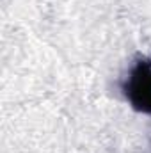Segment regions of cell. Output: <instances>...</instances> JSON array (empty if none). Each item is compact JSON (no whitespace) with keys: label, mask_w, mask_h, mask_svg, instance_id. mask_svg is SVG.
I'll list each match as a JSON object with an SVG mask.
<instances>
[{"label":"cell","mask_w":151,"mask_h":153,"mask_svg":"<svg viewBox=\"0 0 151 153\" xmlns=\"http://www.w3.org/2000/svg\"><path fill=\"white\" fill-rule=\"evenodd\" d=\"M126 94L132 105L139 111L151 112V64L141 62L128 78Z\"/></svg>","instance_id":"1"}]
</instances>
